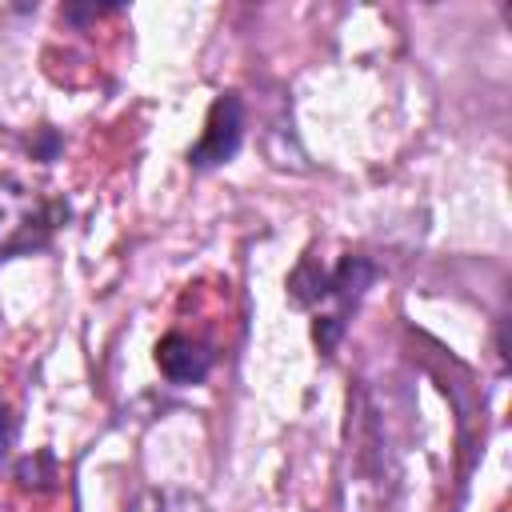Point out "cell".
<instances>
[{"label":"cell","instance_id":"cell-1","mask_svg":"<svg viewBox=\"0 0 512 512\" xmlns=\"http://www.w3.org/2000/svg\"><path fill=\"white\" fill-rule=\"evenodd\" d=\"M56 220H60V204L44 200L32 188L0 184V256L44 244Z\"/></svg>","mask_w":512,"mask_h":512},{"label":"cell","instance_id":"cell-2","mask_svg":"<svg viewBox=\"0 0 512 512\" xmlns=\"http://www.w3.org/2000/svg\"><path fill=\"white\" fill-rule=\"evenodd\" d=\"M240 132H244V108L236 96H220L208 112V128L200 136V144L188 152V160L196 168H208V164H224L236 148H240Z\"/></svg>","mask_w":512,"mask_h":512},{"label":"cell","instance_id":"cell-3","mask_svg":"<svg viewBox=\"0 0 512 512\" xmlns=\"http://www.w3.org/2000/svg\"><path fill=\"white\" fill-rule=\"evenodd\" d=\"M156 360H160V372L176 384H196L212 368V352L200 340L184 336V332H168L156 348Z\"/></svg>","mask_w":512,"mask_h":512},{"label":"cell","instance_id":"cell-4","mask_svg":"<svg viewBox=\"0 0 512 512\" xmlns=\"http://www.w3.org/2000/svg\"><path fill=\"white\" fill-rule=\"evenodd\" d=\"M12 440H16V416L0 404V456L12 448Z\"/></svg>","mask_w":512,"mask_h":512}]
</instances>
